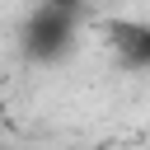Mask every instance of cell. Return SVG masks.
<instances>
[{
    "label": "cell",
    "instance_id": "3",
    "mask_svg": "<svg viewBox=\"0 0 150 150\" xmlns=\"http://www.w3.org/2000/svg\"><path fill=\"white\" fill-rule=\"evenodd\" d=\"M5 112H9V98H5V89H0V122H5Z\"/></svg>",
    "mask_w": 150,
    "mask_h": 150
},
{
    "label": "cell",
    "instance_id": "2",
    "mask_svg": "<svg viewBox=\"0 0 150 150\" xmlns=\"http://www.w3.org/2000/svg\"><path fill=\"white\" fill-rule=\"evenodd\" d=\"M103 38L127 70H150V19H108Z\"/></svg>",
    "mask_w": 150,
    "mask_h": 150
},
{
    "label": "cell",
    "instance_id": "1",
    "mask_svg": "<svg viewBox=\"0 0 150 150\" xmlns=\"http://www.w3.org/2000/svg\"><path fill=\"white\" fill-rule=\"evenodd\" d=\"M75 28H80V0H38L23 23V56L38 66L61 61L75 47Z\"/></svg>",
    "mask_w": 150,
    "mask_h": 150
}]
</instances>
